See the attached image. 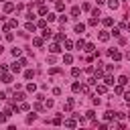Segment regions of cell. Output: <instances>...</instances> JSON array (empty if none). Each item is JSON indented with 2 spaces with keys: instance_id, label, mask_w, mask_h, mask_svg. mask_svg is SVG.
<instances>
[{
  "instance_id": "obj_1",
  "label": "cell",
  "mask_w": 130,
  "mask_h": 130,
  "mask_svg": "<svg viewBox=\"0 0 130 130\" xmlns=\"http://www.w3.org/2000/svg\"><path fill=\"white\" fill-rule=\"evenodd\" d=\"M108 55H110L114 61H120V59H122V53H120L118 49H108Z\"/></svg>"
},
{
  "instance_id": "obj_2",
  "label": "cell",
  "mask_w": 130,
  "mask_h": 130,
  "mask_svg": "<svg viewBox=\"0 0 130 130\" xmlns=\"http://www.w3.org/2000/svg\"><path fill=\"white\" fill-rule=\"evenodd\" d=\"M14 8H16V4H14V2H4V12H6V14H10Z\"/></svg>"
},
{
  "instance_id": "obj_3",
  "label": "cell",
  "mask_w": 130,
  "mask_h": 130,
  "mask_svg": "<svg viewBox=\"0 0 130 130\" xmlns=\"http://www.w3.org/2000/svg\"><path fill=\"white\" fill-rule=\"evenodd\" d=\"M98 39H100L102 43H106V41L110 39V32H108V30H100V35H98Z\"/></svg>"
},
{
  "instance_id": "obj_4",
  "label": "cell",
  "mask_w": 130,
  "mask_h": 130,
  "mask_svg": "<svg viewBox=\"0 0 130 130\" xmlns=\"http://www.w3.org/2000/svg\"><path fill=\"white\" fill-rule=\"evenodd\" d=\"M24 98H26V95H24L22 91H14V95H12L14 102H24Z\"/></svg>"
},
{
  "instance_id": "obj_5",
  "label": "cell",
  "mask_w": 130,
  "mask_h": 130,
  "mask_svg": "<svg viewBox=\"0 0 130 130\" xmlns=\"http://www.w3.org/2000/svg\"><path fill=\"white\" fill-rule=\"evenodd\" d=\"M73 106H75V100H71V98H69V100L65 102V108H63V110H65V112H71V110H73Z\"/></svg>"
},
{
  "instance_id": "obj_6",
  "label": "cell",
  "mask_w": 130,
  "mask_h": 130,
  "mask_svg": "<svg viewBox=\"0 0 130 130\" xmlns=\"http://www.w3.org/2000/svg\"><path fill=\"white\" fill-rule=\"evenodd\" d=\"M79 14H81V8H79V6H73V8H71V16H73V18H79Z\"/></svg>"
},
{
  "instance_id": "obj_7",
  "label": "cell",
  "mask_w": 130,
  "mask_h": 130,
  "mask_svg": "<svg viewBox=\"0 0 130 130\" xmlns=\"http://www.w3.org/2000/svg\"><path fill=\"white\" fill-rule=\"evenodd\" d=\"M24 30H26V32H35V30H37V24H35V22H26Z\"/></svg>"
},
{
  "instance_id": "obj_8",
  "label": "cell",
  "mask_w": 130,
  "mask_h": 130,
  "mask_svg": "<svg viewBox=\"0 0 130 130\" xmlns=\"http://www.w3.org/2000/svg\"><path fill=\"white\" fill-rule=\"evenodd\" d=\"M43 41H45L43 37H35V39H32V45H35V47H43Z\"/></svg>"
},
{
  "instance_id": "obj_9",
  "label": "cell",
  "mask_w": 130,
  "mask_h": 130,
  "mask_svg": "<svg viewBox=\"0 0 130 130\" xmlns=\"http://www.w3.org/2000/svg\"><path fill=\"white\" fill-rule=\"evenodd\" d=\"M2 81H4V83H12V75L4 71V73H2Z\"/></svg>"
},
{
  "instance_id": "obj_10",
  "label": "cell",
  "mask_w": 130,
  "mask_h": 130,
  "mask_svg": "<svg viewBox=\"0 0 130 130\" xmlns=\"http://www.w3.org/2000/svg\"><path fill=\"white\" fill-rule=\"evenodd\" d=\"M104 83H106V85H114V77H112L110 73H108V75H104Z\"/></svg>"
},
{
  "instance_id": "obj_11",
  "label": "cell",
  "mask_w": 130,
  "mask_h": 130,
  "mask_svg": "<svg viewBox=\"0 0 130 130\" xmlns=\"http://www.w3.org/2000/svg\"><path fill=\"white\" fill-rule=\"evenodd\" d=\"M71 91H75V93L81 91V83H79V81H73V83H71Z\"/></svg>"
},
{
  "instance_id": "obj_12",
  "label": "cell",
  "mask_w": 130,
  "mask_h": 130,
  "mask_svg": "<svg viewBox=\"0 0 130 130\" xmlns=\"http://www.w3.org/2000/svg\"><path fill=\"white\" fill-rule=\"evenodd\" d=\"M83 30H85V24H83V22H77V24H75V32H79V35H81Z\"/></svg>"
},
{
  "instance_id": "obj_13",
  "label": "cell",
  "mask_w": 130,
  "mask_h": 130,
  "mask_svg": "<svg viewBox=\"0 0 130 130\" xmlns=\"http://www.w3.org/2000/svg\"><path fill=\"white\" fill-rule=\"evenodd\" d=\"M49 51H51V53H59V51H61V45H59V43H55V45H51V47H49Z\"/></svg>"
},
{
  "instance_id": "obj_14",
  "label": "cell",
  "mask_w": 130,
  "mask_h": 130,
  "mask_svg": "<svg viewBox=\"0 0 130 130\" xmlns=\"http://www.w3.org/2000/svg\"><path fill=\"white\" fill-rule=\"evenodd\" d=\"M83 51H87V53H93V51H95V45H93V43H85V49H83Z\"/></svg>"
},
{
  "instance_id": "obj_15",
  "label": "cell",
  "mask_w": 130,
  "mask_h": 130,
  "mask_svg": "<svg viewBox=\"0 0 130 130\" xmlns=\"http://www.w3.org/2000/svg\"><path fill=\"white\" fill-rule=\"evenodd\" d=\"M63 63H65V65H71V63H73V57H71L69 53H67V55H63Z\"/></svg>"
},
{
  "instance_id": "obj_16",
  "label": "cell",
  "mask_w": 130,
  "mask_h": 130,
  "mask_svg": "<svg viewBox=\"0 0 130 130\" xmlns=\"http://www.w3.org/2000/svg\"><path fill=\"white\" fill-rule=\"evenodd\" d=\"M104 118H106V120H114V118H116V112H112V110H108V112L104 114Z\"/></svg>"
},
{
  "instance_id": "obj_17",
  "label": "cell",
  "mask_w": 130,
  "mask_h": 130,
  "mask_svg": "<svg viewBox=\"0 0 130 130\" xmlns=\"http://www.w3.org/2000/svg\"><path fill=\"white\" fill-rule=\"evenodd\" d=\"M65 126H67V128H75V126H77V122H75L73 118H69V120H65Z\"/></svg>"
},
{
  "instance_id": "obj_18",
  "label": "cell",
  "mask_w": 130,
  "mask_h": 130,
  "mask_svg": "<svg viewBox=\"0 0 130 130\" xmlns=\"http://www.w3.org/2000/svg\"><path fill=\"white\" fill-rule=\"evenodd\" d=\"M55 8H57L59 12H61V10H65V2H61V0H57V2H55Z\"/></svg>"
},
{
  "instance_id": "obj_19",
  "label": "cell",
  "mask_w": 130,
  "mask_h": 130,
  "mask_svg": "<svg viewBox=\"0 0 130 130\" xmlns=\"http://www.w3.org/2000/svg\"><path fill=\"white\" fill-rule=\"evenodd\" d=\"M32 77H35V71L32 69H26L24 71V79H32Z\"/></svg>"
},
{
  "instance_id": "obj_20",
  "label": "cell",
  "mask_w": 130,
  "mask_h": 130,
  "mask_svg": "<svg viewBox=\"0 0 130 130\" xmlns=\"http://www.w3.org/2000/svg\"><path fill=\"white\" fill-rule=\"evenodd\" d=\"M118 83H120V85H126V83H128V75H120V77H118Z\"/></svg>"
},
{
  "instance_id": "obj_21",
  "label": "cell",
  "mask_w": 130,
  "mask_h": 130,
  "mask_svg": "<svg viewBox=\"0 0 130 130\" xmlns=\"http://www.w3.org/2000/svg\"><path fill=\"white\" fill-rule=\"evenodd\" d=\"M47 12H49V8H47V6H43V4H41V6H39V14H41V16H45V14H47Z\"/></svg>"
},
{
  "instance_id": "obj_22",
  "label": "cell",
  "mask_w": 130,
  "mask_h": 130,
  "mask_svg": "<svg viewBox=\"0 0 130 130\" xmlns=\"http://www.w3.org/2000/svg\"><path fill=\"white\" fill-rule=\"evenodd\" d=\"M37 26H39V28H47V18H41V20L37 22Z\"/></svg>"
},
{
  "instance_id": "obj_23",
  "label": "cell",
  "mask_w": 130,
  "mask_h": 130,
  "mask_svg": "<svg viewBox=\"0 0 130 130\" xmlns=\"http://www.w3.org/2000/svg\"><path fill=\"white\" fill-rule=\"evenodd\" d=\"M51 37H53V32L49 28H43V39H51Z\"/></svg>"
},
{
  "instance_id": "obj_24",
  "label": "cell",
  "mask_w": 130,
  "mask_h": 130,
  "mask_svg": "<svg viewBox=\"0 0 130 130\" xmlns=\"http://www.w3.org/2000/svg\"><path fill=\"white\" fill-rule=\"evenodd\" d=\"M75 47H77V49H79V51H83V49H85V41H83V39H79V41H77V45H75Z\"/></svg>"
},
{
  "instance_id": "obj_25",
  "label": "cell",
  "mask_w": 130,
  "mask_h": 130,
  "mask_svg": "<svg viewBox=\"0 0 130 130\" xmlns=\"http://www.w3.org/2000/svg\"><path fill=\"white\" fill-rule=\"evenodd\" d=\"M20 67H22L20 63H14V65H12L10 69H12V73H20Z\"/></svg>"
},
{
  "instance_id": "obj_26",
  "label": "cell",
  "mask_w": 130,
  "mask_h": 130,
  "mask_svg": "<svg viewBox=\"0 0 130 130\" xmlns=\"http://www.w3.org/2000/svg\"><path fill=\"white\" fill-rule=\"evenodd\" d=\"M71 75H73V77H79V75H81V69H79V67H73V69H71Z\"/></svg>"
},
{
  "instance_id": "obj_27",
  "label": "cell",
  "mask_w": 130,
  "mask_h": 130,
  "mask_svg": "<svg viewBox=\"0 0 130 130\" xmlns=\"http://www.w3.org/2000/svg\"><path fill=\"white\" fill-rule=\"evenodd\" d=\"M108 6H110L112 10H116V8L120 6V4H118V0H110V2H108Z\"/></svg>"
},
{
  "instance_id": "obj_28",
  "label": "cell",
  "mask_w": 130,
  "mask_h": 130,
  "mask_svg": "<svg viewBox=\"0 0 130 130\" xmlns=\"http://www.w3.org/2000/svg\"><path fill=\"white\" fill-rule=\"evenodd\" d=\"M45 18H47V20H49V22H53V20H55V18H57V16H55V14H53V12H47V14H45Z\"/></svg>"
},
{
  "instance_id": "obj_29",
  "label": "cell",
  "mask_w": 130,
  "mask_h": 130,
  "mask_svg": "<svg viewBox=\"0 0 130 130\" xmlns=\"http://www.w3.org/2000/svg\"><path fill=\"white\" fill-rule=\"evenodd\" d=\"M8 26H10V28H16V26H18L16 18H10V20H8Z\"/></svg>"
},
{
  "instance_id": "obj_30",
  "label": "cell",
  "mask_w": 130,
  "mask_h": 130,
  "mask_svg": "<svg viewBox=\"0 0 130 130\" xmlns=\"http://www.w3.org/2000/svg\"><path fill=\"white\" fill-rule=\"evenodd\" d=\"M49 73H51V75H59V73H61V69H59V67H51V69H49Z\"/></svg>"
},
{
  "instance_id": "obj_31",
  "label": "cell",
  "mask_w": 130,
  "mask_h": 130,
  "mask_svg": "<svg viewBox=\"0 0 130 130\" xmlns=\"http://www.w3.org/2000/svg\"><path fill=\"white\" fill-rule=\"evenodd\" d=\"M106 89H108V85H106V83L98 85V93H106Z\"/></svg>"
},
{
  "instance_id": "obj_32",
  "label": "cell",
  "mask_w": 130,
  "mask_h": 130,
  "mask_svg": "<svg viewBox=\"0 0 130 130\" xmlns=\"http://www.w3.org/2000/svg\"><path fill=\"white\" fill-rule=\"evenodd\" d=\"M114 93H124V85H120V83H118V85L114 87Z\"/></svg>"
},
{
  "instance_id": "obj_33",
  "label": "cell",
  "mask_w": 130,
  "mask_h": 130,
  "mask_svg": "<svg viewBox=\"0 0 130 130\" xmlns=\"http://www.w3.org/2000/svg\"><path fill=\"white\" fill-rule=\"evenodd\" d=\"M18 110H22V112H28V110H30V106H28V104H24V102H22V104H20V106H18Z\"/></svg>"
},
{
  "instance_id": "obj_34",
  "label": "cell",
  "mask_w": 130,
  "mask_h": 130,
  "mask_svg": "<svg viewBox=\"0 0 130 130\" xmlns=\"http://www.w3.org/2000/svg\"><path fill=\"white\" fill-rule=\"evenodd\" d=\"M85 118L93 120V118H95V112H93V110H87V112H85Z\"/></svg>"
},
{
  "instance_id": "obj_35",
  "label": "cell",
  "mask_w": 130,
  "mask_h": 130,
  "mask_svg": "<svg viewBox=\"0 0 130 130\" xmlns=\"http://www.w3.org/2000/svg\"><path fill=\"white\" fill-rule=\"evenodd\" d=\"M37 120V114H28L26 116V124H30V122H35Z\"/></svg>"
},
{
  "instance_id": "obj_36",
  "label": "cell",
  "mask_w": 130,
  "mask_h": 130,
  "mask_svg": "<svg viewBox=\"0 0 130 130\" xmlns=\"http://www.w3.org/2000/svg\"><path fill=\"white\" fill-rule=\"evenodd\" d=\"M87 24H89V26H95V24H98V18H95V16H91V18L87 20Z\"/></svg>"
},
{
  "instance_id": "obj_37",
  "label": "cell",
  "mask_w": 130,
  "mask_h": 130,
  "mask_svg": "<svg viewBox=\"0 0 130 130\" xmlns=\"http://www.w3.org/2000/svg\"><path fill=\"white\" fill-rule=\"evenodd\" d=\"M4 39H6V41H12V39H14V35H12L10 30H6V32H4Z\"/></svg>"
},
{
  "instance_id": "obj_38",
  "label": "cell",
  "mask_w": 130,
  "mask_h": 130,
  "mask_svg": "<svg viewBox=\"0 0 130 130\" xmlns=\"http://www.w3.org/2000/svg\"><path fill=\"white\" fill-rule=\"evenodd\" d=\"M91 16H95V18H100V16H102V12H100V8H95V10H91Z\"/></svg>"
},
{
  "instance_id": "obj_39",
  "label": "cell",
  "mask_w": 130,
  "mask_h": 130,
  "mask_svg": "<svg viewBox=\"0 0 130 130\" xmlns=\"http://www.w3.org/2000/svg\"><path fill=\"white\" fill-rule=\"evenodd\" d=\"M104 24H106V26H112V24H114V20L108 16V18H104Z\"/></svg>"
},
{
  "instance_id": "obj_40",
  "label": "cell",
  "mask_w": 130,
  "mask_h": 130,
  "mask_svg": "<svg viewBox=\"0 0 130 130\" xmlns=\"http://www.w3.org/2000/svg\"><path fill=\"white\" fill-rule=\"evenodd\" d=\"M116 67H118V65H106V73H112Z\"/></svg>"
},
{
  "instance_id": "obj_41",
  "label": "cell",
  "mask_w": 130,
  "mask_h": 130,
  "mask_svg": "<svg viewBox=\"0 0 130 130\" xmlns=\"http://www.w3.org/2000/svg\"><path fill=\"white\" fill-rule=\"evenodd\" d=\"M41 110H43V104L37 100V104H35V112H41Z\"/></svg>"
},
{
  "instance_id": "obj_42",
  "label": "cell",
  "mask_w": 130,
  "mask_h": 130,
  "mask_svg": "<svg viewBox=\"0 0 130 130\" xmlns=\"http://www.w3.org/2000/svg\"><path fill=\"white\" fill-rule=\"evenodd\" d=\"M55 39H57V41H65V35H63V32H57Z\"/></svg>"
},
{
  "instance_id": "obj_43",
  "label": "cell",
  "mask_w": 130,
  "mask_h": 130,
  "mask_svg": "<svg viewBox=\"0 0 130 130\" xmlns=\"http://www.w3.org/2000/svg\"><path fill=\"white\" fill-rule=\"evenodd\" d=\"M35 89H37L35 83H28V85H26V91H35Z\"/></svg>"
},
{
  "instance_id": "obj_44",
  "label": "cell",
  "mask_w": 130,
  "mask_h": 130,
  "mask_svg": "<svg viewBox=\"0 0 130 130\" xmlns=\"http://www.w3.org/2000/svg\"><path fill=\"white\" fill-rule=\"evenodd\" d=\"M61 122H63V118H61V116H57V118H53V124H57V126H59Z\"/></svg>"
},
{
  "instance_id": "obj_45",
  "label": "cell",
  "mask_w": 130,
  "mask_h": 130,
  "mask_svg": "<svg viewBox=\"0 0 130 130\" xmlns=\"http://www.w3.org/2000/svg\"><path fill=\"white\" fill-rule=\"evenodd\" d=\"M59 24H63V26H65V24H67V16H61V18H59Z\"/></svg>"
},
{
  "instance_id": "obj_46",
  "label": "cell",
  "mask_w": 130,
  "mask_h": 130,
  "mask_svg": "<svg viewBox=\"0 0 130 130\" xmlns=\"http://www.w3.org/2000/svg\"><path fill=\"white\" fill-rule=\"evenodd\" d=\"M10 53H12V55H14V57H18V55H20V49H16V47H14V49H12V51H10Z\"/></svg>"
},
{
  "instance_id": "obj_47",
  "label": "cell",
  "mask_w": 130,
  "mask_h": 130,
  "mask_svg": "<svg viewBox=\"0 0 130 130\" xmlns=\"http://www.w3.org/2000/svg\"><path fill=\"white\" fill-rule=\"evenodd\" d=\"M87 83H89V85H93V83H98V79H95V75H93V77H89V79H87Z\"/></svg>"
},
{
  "instance_id": "obj_48",
  "label": "cell",
  "mask_w": 130,
  "mask_h": 130,
  "mask_svg": "<svg viewBox=\"0 0 130 130\" xmlns=\"http://www.w3.org/2000/svg\"><path fill=\"white\" fill-rule=\"evenodd\" d=\"M65 47H67V49H71V47H73V43H71L69 39H65Z\"/></svg>"
},
{
  "instance_id": "obj_49",
  "label": "cell",
  "mask_w": 130,
  "mask_h": 130,
  "mask_svg": "<svg viewBox=\"0 0 130 130\" xmlns=\"http://www.w3.org/2000/svg\"><path fill=\"white\" fill-rule=\"evenodd\" d=\"M6 120H8V116H6L4 112H2V114H0V122H6Z\"/></svg>"
},
{
  "instance_id": "obj_50",
  "label": "cell",
  "mask_w": 130,
  "mask_h": 130,
  "mask_svg": "<svg viewBox=\"0 0 130 130\" xmlns=\"http://www.w3.org/2000/svg\"><path fill=\"white\" fill-rule=\"evenodd\" d=\"M124 102H128V104H130V91H126V93H124Z\"/></svg>"
},
{
  "instance_id": "obj_51",
  "label": "cell",
  "mask_w": 130,
  "mask_h": 130,
  "mask_svg": "<svg viewBox=\"0 0 130 130\" xmlns=\"http://www.w3.org/2000/svg\"><path fill=\"white\" fill-rule=\"evenodd\" d=\"M124 57H126V59H130V49L126 51V55H124Z\"/></svg>"
},
{
  "instance_id": "obj_52",
  "label": "cell",
  "mask_w": 130,
  "mask_h": 130,
  "mask_svg": "<svg viewBox=\"0 0 130 130\" xmlns=\"http://www.w3.org/2000/svg\"><path fill=\"white\" fill-rule=\"evenodd\" d=\"M104 2H106V0H98V4H100V6H102V4H104Z\"/></svg>"
},
{
  "instance_id": "obj_53",
  "label": "cell",
  "mask_w": 130,
  "mask_h": 130,
  "mask_svg": "<svg viewBox=\"0 0 130 130\" xmlns=\"http://www.w3.org/2000/svg\"><path fill=\"white\" fill-rule=\"evenodd\" d=\"M2 53H4V47H2V45H0V55H2Z\"/></svg>"
},
{
  "instance_id": "obj_54",
  "label": "cell",
  "mask_w": 130,
  "mask_h": 130,
  "mask_svg": "<svg viewBox=\"0 0 130 130\" xmlns=\"http://www.w3.org/2000/svg\"><path fill=\"white\" fill-rule=\"evenodd\" d=\"M126 116H128V120H130V112H128V114H126Z\"/></svg>"
},
{
  "instance_id": "obj_55",
  "label": "cell",
  "mask_w": 130,
  "mask_h": 130,
  "mask_svg": "<svg viewBox=\"0 0 130 130\" xmlns=\"http://www.w3.org/2000/svg\"><path fill=\"white\" fill-rule=\"evenodd\" d=\"M0 2H4V0H0Z\"/></svg>"
}]
</instances>
